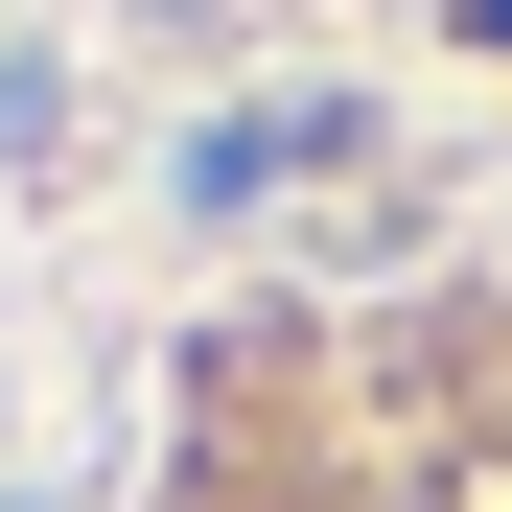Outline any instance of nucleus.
Here are the masks:
<instances>
[{"label": "nucleus", "instance_id": "obj_1", "mask_svg": "<svg viewBox=\"0 0 512 512\" xmlns=\"http://www.w3.org/2000/svg\"><path fill=\"white\" fill-rule=\"evenodd\" d=\"M326 163H373V117H350V94H256V117H210V140H187V210H256V187H326Z\"/></svg>", "mask_w": 512, "mask_h": 512}, {"label": "nucleus", "instance_id": "obj_2", "mask_svg": "<svg viewBox=\"0 0 512 512\" xmlns=\"http://www.w3.org/2000/svg\"><path fill=\"white\" fill-rule=\"evenodd\" d=\"M466 24H489V47H512V0H466Z\"/></svg>", "mask_w": 512, "mask_h": 512}]
</instances>
